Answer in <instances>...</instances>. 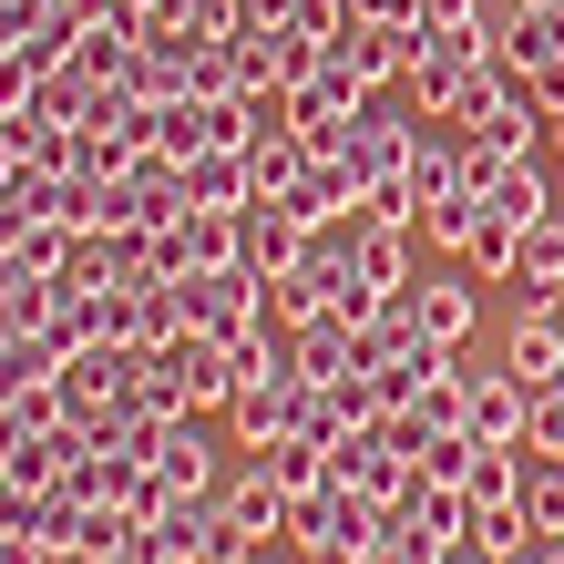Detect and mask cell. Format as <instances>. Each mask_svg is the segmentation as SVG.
<instances>
[{"label":"cell","instance_id":"cell-17","mask_svg":"<svg viewBox=\"0 0 564 564\" xmlns=\"http://www.w3.org/2000/svg\"><path fill=\"white\" fill-rule=\"evenodd\" d=\"M278 370H288V328H268V318H257V328H237V339H226V380H237V390L278 380Z\"/></svg>","mask_w":564,"mask_h":564},{"label":"cell","instance_id":"cell-7","mask_svg":"<svg viewBox=\"0 0 564 564\" xmlns=\"http://www.w3.org/2000/svg\"><path fill=\"white\" fill-rule=\"evenodd\" d=\"M349 52H359V73L370 83H411V62L431 52V31L411 11H390V21H349Z\"/></svg>","mask_w":564,"mask_h":564},{"label":"cell","instance_id":"cell-6","mask_svg":"<svg viewBox=\"0 0 564 564\" xmlns=\"http://www.w3.org/2000/svg\"><path fill=\"white\" fill-rule=\"evenodd\" d=\"M503 370L534 390H564V328H554V308H513V339H503Z\"/></svg>","mask_w":564,"mask_h":564},{"label":"cell","instance_id":"cell-32","mask_svg":"<svg viewBox=\"0 0 564 564\" xmlns=\"http://www.w3.org/2000/svg\"><path fill=\"white\" fill-rule=\"evenodd\" d=\"M513 11H564V0H513Z\"/></svg>","mask_w":564,"mask_h":564},{"label":"cell","instance_id":"cell-4","mask_svg":"<svg viewBox=\"0 0 564 564\" xmlns=\"http://www.w3.org/2000/svg\"><path fill=\"white\" fill-rule=\"evenodd\" d=\"M308 370H297V359H288V370L278 380H257V390H237V401H226V411H237V452H268V442H288V431L297 421H308Z\"/></svg>","mask_w":564,"mask_h":564},{"label":"cell","instance_id":"cell-22","mask_svg":"<svg viewBox=\"0 0 564 564\" xmlns=\"http://www.w3.org/2000/svg\"><path fill=\"white\" fill-rule=\"evenodd\" d=\"M288 359L308 380H349V328L339 318H318V328H288Z\"/></svg>","mask_w":564,"mask_h":564},{"label":"cell","instance_id":"cell-3","mask_svg":"<svg viewBox=\"0 0 564 564\" xmlns=\"http://www.w3.org/2000/svg\"><path fill=\"white\" fill-rule=\"evenodd\" d=\"M534 421H544V401H534L513 370H473V411H462V431H473V442H492V452H534Z\"/></svg>","mask_w":564,"mask_h":564},{"label":"cell","instance_id":"cell-1","mask_svg":"<svg viewBox=\"0 0 564 564\" xmlns=\"http://www.w3.org/2000/svg\"><path fill=\"white\" fill-rule=\"evenodd\" d=\"M175 288H185V328H206V339H237V328L268 318V278H257L247 257H226V268H195V278H175Z\"/></svg>","mask_w":564,"mask_h":564},{"label":"cell","instance_id":"cell-25","mask_svg":"<svg viewBox=\"0 0 564 564\" xmlns=\"http://www.w3.org/2000/svg\"><path fill=\"white\" fill-rule=\"evenodd\" d=\"M411 21H421V31H473L482 0H411Z\"/></svg>","mask_w":564,"mask_h":564},{"label":"cell","instance_id":"cell-14","mask_svg":"<svg viewBox=\"0 0 564 564\" xmlns=\"http://www.w3.org/2000/svg\"><path fill=\"white\" fill-rule=\"evenodd\" d=\"M247 175H257V206H278V195L308 175V144H297V123H268V134L247 144Z\"/></svg>","mask_w":564,"mask_h":564},{"label":"cell","instance_id":"cell-15","mask_svg":"<svg viewBox=\"0 0 564 564\" xmlns=\"http://www.w3.org/2000/svg\"><path fill=\"white\" fill-rule=\"evenodd\" d=\"M462 503H473V513H513L523 503V452H473V473H462Z\"/></svg>","mask_w":564,"mask_h":564},{"label":"cell","instance_id":"cell-23","mask_svg":"<svg viewBox=\"0 0 564 564\" xmlns=\"http://www.w3.org/2000/svg\"><path fill=\"white\" fill-rule=\"evenodd\" d=\"M523 523L564 534V452H523Z\"/></svg>","mask_w":564,"mask_h":564},{"label":"cell","instance_id":"cell-10","mask_svg":"<svg viewBox=\"0 0 564 564\" xmlns=\"http://www.w3.org/2000/svg\"><path fill=\"white\" fill-rule=\"evenodd\" d=\"M237 257H247V268L278 288V278L297 268V257H308V226H297L288 206H247V216H237Z\"/></svg>","mask_w":564,"mask_h":564},{"label":"cell","instance_id":"cell-31","mask_svg":"<svg viewBox=\"0 0 564 564\" xmlns=\"http://www.w3.org/2000/svg\"><path fill=\"white\" fill-rule=\"evenodd\" d=\"M359 564H411V554H401V544H370V554H359Z\"/></svg>","mask_w":564,"mask_h":564},{"label":"cell","instance_id":"cell-24","mask_svg":"<svg viewBox=\"0 0 564 564\" xmlns=\"http://www.w3.org/2000/svg\"><path fill=\"white\" fill-rule=\"evenodd\" d=\"M83 104H93V83H83V73H42V83H31V113H21V123H83Z\"/></svg>","mask_w":564,"mask_h":564},{"label":"cell","instance_id":"cell-8","mask_svg":"<svg viewBox=\"0 0 564 564\" xmlns=\"http://www.w3.org/2000/svg\"><path fill=\"white\" fill-rule=\"evenodd\" d=\"M144 462H154V482L175 492V503H185V492H216V452H206V431H195V411H175V421H164Z\"/></svg>","mask_w":564,"mask_h":564},{"label":"cell","instance_id":"cell-30","mask_svg":"<svg viewBox=\"0 0 564 564\" xmlns=\"http://www.w3.org/2000/svg\"><path fill=\"white\" fill-rule=\"evenodd\" d=\"M349 21H390V11H411V0H339Z\"/></svg>","mask_w":564,"mask_h":564},{"label":"cell","instance_id":"cell-21","mask_svg":"<svg viewBox=\"0 0 564 564\" xmlns=\"http://www.w3.org/2000/svg\"><path fill=\"white\" fill-rule=\"evenodd\" d=\"M359 278L370 288H411L421 268H411V226H380L370 216V237H359Z\"/></svg>","mask_w":564,"mask_h":564},{"label":"cell","instance_id":"cell-16","mask_svg":"<svg viewBox=\"0 0 564 564\" xmlns=\"http://www.w3.org/2000/svg\"><path fill=\"white\" fill-rule=\"evenodd\" d=\"M473 226H482V195H473V185H452V195H431V206H421L411 237H431L442 257H462V247H473Z\"/></svg>","mask_w":564,"mask_h":564},{"label":"cell","instance_id":"cell-5","mask_svg":"<svg viewBox=\"0 0 564 564\" xmlns=\"http://www.w3.org/2000/svg\"><path fill=\"white\" fill-rule=\"evenodd\" d=\"M411 154H421V123H401V113H359V144H349V175H359V195H380V185H401L411 175Z\"/></svg>","mask_w":564,"mask_h":564},{"label":"cell","instance_id":"cell-29","mask_svg":"<svg viewBox=\"0 0 564 564\" xmlns=\"http://www.w3.org/2000/svg\"><path fill=\"white\" fill-rule=\"evenodd\" d=\"M534 452H564V390H544V421H534Z\"/></svg>","mask_w":564,"mask_h":564},{"label":"cell","instance_id":"cell-13","mask_svg":"<svg viewBox=\"0 0 564 564\" xmlns=\"http://www.w3.org/2000/svg\"><path fill=\"white\" fill-rule=\"evenodd\" d=\"M411 318H421L431 349H462L482 308H473V288H462V278H411Z\"/></svg>","mask_w":564,"mask_h":564},{"label":"cell","instance_id":"cell-12","mask_svg":"<svg viewBox=\"0 0 564 564\" xmlns=\"http://www.w3.org/2000/svg\"><path fill=\"white\" fill-rule=\"evenodd\" d=\"M185 206H226V216H247V206H257V175H247V154H237V144H206V154H185Z\"/></svg>","mask_w":564,"mask_h":564},{"label":"cell","instance_id":"cell-2","mask_svg":"<svg viewBox=\"0 0 564 564\" xmlns=\"http://www.w3.org/2000/svg\"><path fill=\"white\" fill-rule=\"evenodd\" d=\"M144 257H154V278L226 268V257H237V216H226V206H185L175 226H154V237H144Z\"/></svg>","mask_w":564,"mask_h":564},{"label":"cell","instance_id":"cell-20","mask_svg":"<svg viewBox=\"0 0 564 564\" xmlns=\"http://www.w3.org/2000/svg\"><path fill=\"white\" fill-rule=\"evenodd\" d=\"M482 206L503 216V226H544V216H554V185L534 175V164H503V185H492Z\"/></svg>","mask_w":564,"mask_h":564},{"label":"cell","instance_id":"cell-18","mask_svg":"<svg viewBox=\"0 0 564 564\" xmlns=\"http://www.w3.org/2000/svg\"><path fill=\"white\" fill-rule=\"evenodd\" d=\"M513 247H523V226H503V216L482 206L473 247H462V278H482V288H513Z\"/></svg>","mask_w":564,"mask_h":564},{"label":"cell","instance_id":"cell-28","mask_svg":"<svg viewBox=\"0 0 564 564\" xmlns=\"http://www.w3.org/2000/svg\"><path fill=\"white\" fill-rule=\"evenodd\" d=\"M513 564H564V534H554V523H534V534L513 544Z\"/></svg>","mask_w":564,"mask_h":564},{"label":"cell","instance_id":"cell-34","mask_svg":"<svg viewBox=\"0 0 564 564\" xmlns=\"http://www.w3.org/2000/svg\"><path fill=\"white\" fill-rule=\"evenodd\" d=\"M134 11H154V0H134Z\"/></svg>","mask_w":564,"mask_h":564},{"label":"cell","instance_id":"cell-9","mask_svg":"<svg viewBox=\"0 0 564 564\" xmlns=\"http://www.w3.org/2000/svg\"><path fill=\"white\" fill-rule=\"evenodd\" d=\"M62 278H83V288H144L154 257H144V237H123V226H93V237H73V268H62Z\"/></svg>","mask_w":564,"mask_h":564},{"label":"cell","instance_id":"cell-26","mask_svg":"<svg viewBox=\"0 0 564 564\" xmlns=\"http://www.w3.org/2000/svg\"><path fill=\"white\" fill-rule=\"evenodd\" d=\"M308 0H237V31H297Z\"/></svg>","mask_w":564,"mask_h":564},{"label":"cell","instance_id":"cell-19","mask_svg":"<svg viewBox=\"0 0 564 564\" xmlns=\"http://www.w3.org/2000/svg\"><path fill=\"white\" fill-rule=\"evenodd\" d=\"M257 462H268L288 492H328V442H318V431H288V442H268Z\"/></svg>","mask_w":564,"mask_h":564},{"label":"cell","instance_id":"cell-27","mask_svg":"<svg viewBox=\"0 0 564 564\" xmlns=\"http://www.w3.org/2000/svg\"><path fill=\"white\" fill-rule=\"evenodd\" d=\"M31 83H42V73H31L21 52H0V113H31Z\"/></svg>","mask_w":564,"mask_h":564},{"label":"cell","instance_id":"cell-11","mask_svg":"<svg viewBox=\"0 0 564 564\" xmlns=\"http://www.w3.org/2000/svg\"><path fill=\"white\" fill-rule=\"evenodd\" d=\"M554 297H564V216L523 226L513 247V308H554Z\"/></svg>","mask_w":564,"mask_h":564},{"label":"cell","instance_id":"cell-33","mask_svg":"<svg viewBox=\"0 0 564 564\" xmlns=\"http://www.w3.org/2000/svg\"><path fill=\"white\" fill-rule=\"evenodd\" d=\"M544 134H554V154H564V113H554V123H544Z\"/></svg>","mask_w":564,"mask_h":564},{"label":"cell","instance_id":"cell-35","mask_svg":"<svg viewBox=\"0 0 564 564\" xmlns=\"http://www.w3.org/2000/svg\"><path fill=\"white\" fill-rule=\"evenodd\" d=\"M554 216H564V195H554Z\"/></svg>","mask_w":564,"mask_h":564}]
</instances>
